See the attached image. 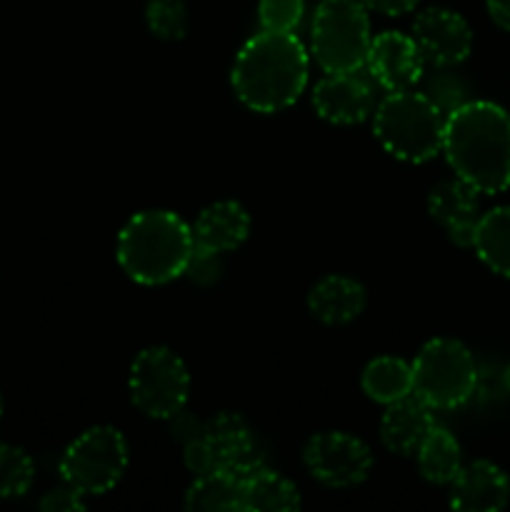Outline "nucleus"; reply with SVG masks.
Returning <instances> with one entry per match:
<instances>
[{
    "label": "nucleus",
    "mask_w": 510,
    "mask_h": 512,
    "mask_svg": "<svg viewBox=\"0 0 510 512\" xmlns=\"http://www.w3.org/2000/svg\"><path fill=\"white\" fill-rule=\"evenodd\" d=\"M455 178L480 195L510 188V113L490 100H468L445 115L443 150Z\"/></svg>",
    "instance_id": "f257e3e1"
},
{
    "label": "nucleus",
    "mask_w": 510,
    "mask_h": 512,
    "mask_svg": "<svg viewBox=\"0 0 510 512\" xmlns=\"http://www.w3.org/2000/svg\"><path fill=\"white\" fill-rule=\"evenodd\" d=\"M308 70V50L298 35L263 28L238 50L230 83L248 110L280 113L303 95Z\"/></svg>",
    "instance_id": "f03ea898"
},
{
    "label": "nucleus",
    "mask_w": 510,
    "mask_h": 512,
    "mask_svg": "<svg viewBox=\"0 0 510 512\" xmlns=\"http://www.w3.org/2000/svg\"><path fill=\"white\" fill-rule=\"evenodd\" d=\"M193 228L173 210H143L118 235V263L140 285H165L180 278L193 255Z\"/></svg>",
    "instance_id": "7ed1b4c3"
},
{
    "label": "nucleus",
    "mask_w": 510,
    "mask_h": 512,
    "mask_svg": "<svg viewBox=\"0 0 510 512\" xmlns=\"http://www.w3.org/2000/svg\"><path fill=\"white\" fill-rule=\"evenodd\" d=\"M373 133L393 158L428 163L443 150L445 113L425 93H388L373 110Z\"/></svg>",
    "instance_id": "20e7f679"
},
{
    "label": "nucleus",
    "mask_w": 510,
    "mask_h": 512,
    "mask_svg": "<svg viewBox=\"0 0 510 512\" xmlns=\"http://www.w3.org/2000/svg\"><path fill=\"white\" fill-rule=\"evenodd\" d=\"M370 40L368 8L360 0H320L310 25V53L325 73L365 68Z\"/></svg>",
    "instance_id": "39448f33"
},
{
    "label": "nucleus",
    "mask_w": 510,
    "mask_h": 512,
    "mask_svg": "<svg viewBox=\"0 0 510 512\" xmlns=\"http://www.w3.org/2000/svg\"><path fill=\"white\" fill-rule=\"evenodd\" d=\"M413 395L433 410H453L468 403L478 385V365L460 340L435 338L413 360Z\"/></svg>",
    "instance_id": "423d86ee"
},
{
    "label": "nucleus",
    "mask_w": 510,
    "mask_h": 512,
    "mask_svg": "<svg viewBox=\"0 0 510 512\" xmlns=\"http://www.w3.org/2000/svg\"><path fill=\"white\" fill-rule=\"evenodd\" d=\"M128 468V443L113 425H95L73 440L60 458V478L83 495H103Z\"/></svg>",
    "instance_id": "0eeeda50"
},
{
    "label": "nucleus",
    "mask_w": 510,
    "mask_h": 512,
    "mask_svg": "<svg viewBox=\"0 0 510 512\" xmlns=\"http://www.w3.org/2000/svg\"><path fill=\"white\" fill-rule=\"evenodd\" d=\"M130 400L143 415L170 420L185 408L190 393V375L183 358L165 345L140 350L130 365Z\"/></svg>",
    "instance_id": "6e6552de"
},
{
    "label": "nucleus",
    "mask_w": 510,
    "mask_h": 512,
    "mask_svg": "<svg viewBox=\"0 0 510 512\" xmlns=\"http://www.w3.org/2000/svg\"><path fill=\"white\" fill-rule=\"evenodd\" d=\"M303 465L328 488H353L373 470V453L360 438L340 430L318 433L305 443Z\"/></svg>",
    "instance_id": "1a4fd4ad"
},
{
    "label": "nucleus",
    "mask_w": 510,
    "mask_h": 512,
    "mask_svg": "<svg viewBox=\"0 0 510 512\" xmlns=\"http://www.w3.org/2000/svg\"><path fill=\"white\" fill-rule=\"evenodd\" d=\"M375 85L373 75L363 68L325 73L313 90L315 113L333 125L363 123L375 110Z\"/></svg>",
    "instance_id": "9d476101"
},
{
    "label": "nucleus",
    "mask_w": 510,
    "mask_h": 512,
    "mask_svg": "<svg viewBox=\"0 0 510 512\" xmlns=\"http://www.w3.org/2000/svg\"><path fill=\"white\" fill-rule=\"evenodd\" d=\"M413 40L425 65L453 68L473 50V30L468 20L448 8H428L413 20Z\"/></svg>",
    "instance_id": "9b49d317"
},
{
    "label": "nucleus",
    "mask_w": 510,
    "mask_h": 512,
    "mask_svg": "<svg viewBox=\"0 0 510 512\" xmlns=\"http://www.w3.org/2000/svg\"><path fill=\"white\" fill-rule=\"evenodd\" d=\"M365 65L375 83L388 93L413 90L425 70L423 53L415 45L413 35L398 33V30H385L370 40Z\"/></svg>",
    "instance_id": "f8f14e48"
},
{
    "label": "nucleus",
    "mask_w": 510,
    "mask_h": 512,
    "mask_svg": "<svg viewBox=\"0 0 510 512\" xmlns=\"http://www.w3.org/2000/svg\"><path fill=\"white\" fill-rule=\"evenodd\" d=\"M203 438L213 448L218 470L233 473L235 478L245 480L260 468H265V458L260 453L258 443L253 438V430L248 428L240 415L220 413L203 425Z\"/></svg>",
    "instance_id": "ddd939ff"
},
{
    "label": "nucleus",
    "mask_w": 510,
    "mask_h": 512,
    "mask_svg": "<svg viewBox=\"0 0 510 512\" xmlns=\"http://www.w3.org/2000/svg\"><path fill=\"white\" fill-rule=\"evenodd\" d=\"M510 500V480L490 460L463 465L450 483V508L458 512H498Z\"/></svg>",
    "instance_id": "4468645a"
},
{
    "label": "nucleus",
    "mask_w": 510,
    "mask_h": 512,
    "mask_svg": "<svg viewBox=\"0 0 510 512\" xmlns=\"http://www.w3.org/2000/svg\"><path fill=\"white\" fill-rule=\"evenodd\" d=\"M480 193L460 178L445 180L430 190L428 213L443 225L448 238L460 248H473L475 228L480 220Z\"/></svg>",
    "instance_id": "2eb2a0df"
},
{
    "label": "nucleus",
    "mask_w": 510,
    "mask_h": 512,
    "mask_svg": "<svg viewBox=\"0 0 510 512\" xmlns=\"http://www.w3.org/2000/svg\"><path fill=\"white\" fill-rule=\"evenodd\" d=\"M433 428V408L410 393L385 405L383 420H380V440L390 453L413 455Z\"/></svg>",
    "instance_id": "dca6fc26"
},
{
    "label": "nucleus",
    "mask_w": 510,
    "mask_h": 512,
    "mask_svg": "<svg viewBox=\"0 0 510 512\" xmlns=\"http://www.w3.org/2000/svg\"><path fill=\"white\" fill-rule=\"evenodd\" d=\"M250 215L235 200H218L208 208L200 210L193 225L195 248L210 250V253H230L248 240Z\"/></svg>",
    "instance_id": "f3484780"
},
{
    "label": "nucleus",
    "mask_w": 510,
    "mask_h": 512,
    "mask_svg": "<svg viewBox=\"0 0 510 512\" xmlns=\"http://www.w3.org/2000/svg\"><path fill=\"white\" fill-rule=\"evenodd\" d=\"M308 310L325 325L353 323L365 310V288L348 275H325L310 288Z\"/></svg>",
    "instance_id": "a211bd4d"
},
{
    "label": "nucleus",
    "mask_w": 510,
    "mask_h": 512,
    "mask_svg": "<svg viewBox=\"0 0 510 512\" xmlns=\"http://www.w3.org/2000/svg\"><path fill=\"white\" fill-rule=\"evenodd\" d=\"M473 248L495 275L510 278V205H498L480 215Z\"/></svg>",
    "instance_id": "6ab92c4d"
},
{
    "label": "nucleus",
    "mask_w": 510,
    "mask_h": 512,
    "mask_svg": "<svg viewBox=\"0 0 510 512\" xmlns=\"http://www.w3.org/2000/svg\"><path fill=\"white\" fill-rule=\"evenodd\" d=\"M363 393L380 405H390L395 400L413 393V368L403 358L380 355L365 365L360 375Z\"/></svg>",
    "instance_id": "aec40b11"
},
{
    "label": "nucleus",
    "mask_w": 510,
    "mask_h": 512,
    "mask_svg": "<svg viewBox=\"0 0 510 512\" xmlns=\"http://www.w3.org/2000/svg\"><path fill=\"white\" fill-rule=\"evenodd\" d=\"M243 508L248 512H293L300 508V493L288 478L260 468L243 480Z\"/></svg>",
    "instance_id": "412c9836"
},
{
    "label": "nucleus",
    "mask_w": 510,
    "mask_h": 512,
    "mask_svg": "<svg viewBox=\"0 0 510 512\" xmlns=\"http://www.w3.org/2000/svg\"><path fill=\"white\" fill-rule=\"evenodd\" d=\"M415 458H418L420 475L433 485H450L458 470L463 468L460 443L453 433L438 428V425L425 435L420 448L415 450Z\"/></svg>",
    "instance_id": "4be33fe9"
},
{
    "label": "nucleus",
    "mask_w": 510,
    "mask_h": 512,
    "mask_svg": "<svg viewBox=\"0 0 510 512\" xmlns=\"http://www.w3.org/2000/svg\"><path fill=\"white\" fill-rule=\"evenodd\" d=\"M185 508L188 510H245L243 508V480L235 478L225 470H213L200 475L185 493Z\"/></svg>",
    "instance_id": "5701e85b"
},
{
    "label": "nucleus",
    "mask_w": 510,
    "mask_h": 512,
    "mask_svg": "<svg viewBox=\"0 0 510 512\" xmlns=\"http://www.w3.org/2000/svg\"><path fill=\"white\" fill-rule=\"evenodd\" d=\"M35 478L33 460L25 450L0 443V500L20 498L30 490Z\"/></svg>",
    "instance_id": "b1692460"
},
{
    "label": "nucleus",
    "mask_w": 510,
    "mask_h": 512,
    "mask_svg": "<svg viewBox=\"0 0 510 512\" xmlns=\"http://www.w3.org/2000/svg\"><path fill=\"white\" fill-rule=\"evenodd\" d=\"M145 23L160 40H183L188 33V8L183 0H148Z\"/></svg>",
    "instance_id": "393cba45"
},
{
    "label": "nucleus",
    "mask_w": 510,
    "mask_h": 512,
    "mask_svg": "<svg viewBox=\"0 0 510 512\" xmlns=\"http://www.w3.org/2000/svg\"><path fill=\"white\" fill-rule=\"evenodd\" d=\"M305 13V0H260L258 18L265 30L295 33Z\"/></svg>",
    "instance_id": "a878e982"
},
{
    "label": "nucleus",
    "mask_w": 510,
    "mask_h": 512,
    "mask_svg": "<svg viewBox=\"0 0 510 512\" xmlns=\"http://www.w3.org/2000/svg\"><path fill=\"white\" fill-rule=\"evenodd\" d=\"M220 270H223L220 253H210V250L195 248L193 245V255H190L188 268H185L183 275H188L198 285H213L220 278Z\"/></svg>",
    "instance_id": "bb28decb"
},
{
    "label": "nucleus",
    "mask_w": 510,
    "mask_h": 512,
    "mask_svg": "<svg viewBox=\"0 0 510 512\" xmlns=\"http://www.w3.org/2000/svg\"><path fill=\"white\" fill-rule=\"evenodd\" d=\"M183 460L185 468L193 473V478H200V475H208L213 473V470H218V460H215L213 448H210L208 440L203 438V433L183 445Z\"/></svg>",
    "instance_id": "cd10ccee"
},
{
    "label": "nucleus",
    "mask_w": 510,
    "mask_h": 512,
    "mask_svg": "<svg viewBox=\"0 0 510 512\" xmlns=\"http://www.w3.org/2000/svg\"><path fill=\"white\" fill-rule=\"evenodd\" d=\"M83 508V493H78V490L70 488V485L50 490V493H45L43 500H40V510L45 512H75Z\"/></svg>",
    "instance_id": "c85d7f7f"
},
{
    "label": "nucleus",
    "mask_w": 510,
    "mask_h": 512,
    "mask_svg": "<svg viewBox=\"0 0 510 512\" xmlns=\"http://www.w3.org/2000/svg\"><path fill=\"white\" fill-rule=\"evenodd\" d=\"M170 423H173V438H178L183 445L203 433V425H200L193 415L185 413V408L180 410V413H175L173 418H170Z\"/></svg>",
    "instance_id": "c756f323"
},
{
    "label": "nucleus",
    "mask_w": 510,
    "mask_h": 512,
    "mask_svg": "<svg viewBox=\"0 0 510 512\" xmlns=\"http://www.w3.org/2000/svg\"><path fill=\"white\" fill-rule=\"evenodd\" d=\"M368 10H375V13L383 15H403L410 13V10L418 5V0H360Z\"/></svg>",
    "instance_id": "7c9ffc66"
},
{
    "label": "nucleus",
    "mask_w": 510,
    "mask_h": 512,
    "mask_svg": "<svg viewBox=\"0 0 510 512\" xmlns=\"http://www.w3.org/2000/svg\"><path fill=\"white\" fill-rule=\"evenodd\" d=\"M485 5H488L493 23L510 33V0H485Z\"/></svg>",
    "instance_id": "2f4dec72"
},
{
    "label": "nucleus",
    "mask_w": 510,
    "mask_h": 512,
    "mask_svg": "<svg viewBox=\"0 0 510 512\" xmlns=\"http://www.w3.org/2000/svg\"><path fill=\"white\" fill-rule=\"evenodd\" d=\"M503 385L508 388V393H510V365L505 368V373H503Z\"/></svg>",
    "instance_id": "473e14b6"
},
{
    "label": "nucleus",
    "mask_w": 510,
    "mask_h": 512,
    "mask_svg": "<svg viewBox=\"0 0 510 512\" xmlns=\"http://www.w3.org/2000/svg\"><path fill=\"white\" fill-rule=\"evenodd\" d=\"M0 415H3V405H0Z\"/></svg>",
    "instance_id": "72a5a7b5"
}]
</instances>
